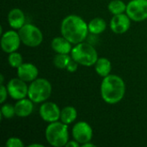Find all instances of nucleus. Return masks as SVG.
I'll list each match as a JSON object with an SVG mask.
<instances>
[{"mask_svg":"<svg viewBox=\"0 0 147 147\" xmlns=\"http://www.w3.org/2000/svg\"><path fill=\"white\" fill-rule=\"evenodd\" d=\"M88 32V24L78 16H67L61 22V34L71 44L83 42V40L87 37Z\"/></svg>","mask_w":147,"mask_h":147,"instance_id":"nucleus-1","label":"nucleus"},{"mask_svg":"<svg viewBox=\"0 0 147 147\" xmlns=\"http://www.w3.org/2000/svg\"><path fill=\"white\" fill-rule=\"evenodd\" d=\"M125 91L126 85L121 77L109 74L103 78L101 84V96L105 102L118 103L123 99Z\"/></svg>","mask_w":147,"mask_h":147,"instance_id":"nucleus-2","label":"nucleus"},{"mask_svg":"<svg viewBox=\"0 0 147 147\" xmlns=\"http://www.w3.org/2000/svg\"><path fill=\"white\" fill-rule=\"evenodd\" d=\"M71 56L76 62L84 66L94 65L98 59L97 52L95 47L84 42L77 44L76 47L71 49Z\"/></svg>","mask_w":147,"mask_h":147,"instance_id":"nucleus-3","label":"nucleus"},{"mask_svg":"<svg viewBox=\"0 0 147 147\" xmlns=\"http://www.w3.org/2000/svg\"><path fill=\"white\" fill-rule=\"evenodd\" d=\"M47 142L55 147L65 146L69 139L68 127L64 122H52L46 128L45 132Z\"/></svg>","mask_w":147,"mask_h":147,"instance_id":"nucleus-4","label":"nucleus"},{"mask_svg":"<svg viewBox=\"0 0 147 147\" xmlns=\"http://www.w3.org/2000/svg\"><path fill=\"white\" fill-rule=\"evenodd\" d=\"M52 93V85L45 78H36L28 86V96L35 103L43 102L49 98Z\"/></svg>","mask_w":147,"mask_h":147,"instance_id":"nucleus-5","label":"nucleus"},{"mask_svg":"<svg viewBox=\"0 0 147 147\" xmlns=\"http://www.w3.org/2000/svg\"><path fill=\"white\" fill-rule=\"evenodd\" d=\"M18 34L22 42L30 47L40 46L43 40V34L40 28L30 23H25L19 29Z\"/></svg>","mask_w":147,"mask_h":147,"instance_id":"nucleus-6","label":"nucleus"},{"mask_svg":"<svg viewBox=\"0 0 147 147\" xmlns=\"http://www.w3.org/2000/svg\"><path fill=\"white\" fill-rule=\"evenodd\" d=\"M127 15L134 22L147 19V0H131L126 9Z\"/></svg>","mask_w":147,"mask_h":147,"instance_id":"nucleus-7","label":"nucleus"},{"mask_svg":"<svg viewBox=\"0 0 147 147\" xmlns=\"http://www.w3.org/2000/svg\"><path fill=\"white\" fill-rule=\"evenodd\" d=\"M72 136L76 141L84 145L87 142H90L93 136V130L87 122L79 121L76 123L72 128Z\"/></svg>","mask_w":147,"mask_h":147,"instance_id":"nucleus-8","label":"nucleus"},{"mask_svg":"<svg viewBox=\"0 0 147 147\" xmlns=\"http://www.w3.org/2000/svg\"><path fill=\"white\" fill-rule=\"evenodd\" d=\"M9 95L15 100H21L25 98L28 93V87L26 82L21 78H12L9 81L7 85Z\"/></svg>","mask_w":147,"mask_h":147,"instance_id":"nucleus-9","label":"nucleus"},{"mask_svg":"<svg viewBox=\"0 0 147 147\" xmlns=\"http://www.w3.org/2000/svg\"><path fill=\"white\" fill-rule=\"evenodd\" d=\"M21 41L18 33L14 30L7 31L2 35L1 47L3 52L10 53L16 52L19 48Z\"/></svg>","mask_w":147,"mask_h":147,"instance_id":"nucleus-10","label":"nucleus"},{"mask_svg":"<svg viewBox=\"0 0 147 147\" xmlns=\"http://www.w3.org/2000/svg\"><path fill=\"white\" fill-rule=\"evenodd\" d=\"M61 110L59 106L52 102L43 103L40 108V115L43 121L52 123L58 121L60 119Z\"/></svg>","mask_w":147,"mask_h":147,"instance_id":"nucleus-11","label":"nucleus"},{"mask_svg":"<svg viewBox=\"0 0 147 147\" xmlns=\"http://www.w3.org/2000/svg\"><path fill=\"white\" fill-rule=\"evenodd\" d=\"M130 17L127 14H118L114 15L110 22L111 30L115 34H124L126 33L131 25Z\"/></svg>","mask_w":147,"mask_h":147,"instance_id":"nucleus-12","label":"nucleus"},{"mask_svg":"<svg viewBox=\"0 0 147 147\" xmlns=\"http://www.w3.org/2000/svg\"><path fill=\"white\" fill-rule=\"evenodd\" d=\"M38 69L32 63H22L17 68V76L25 82H33L37 78Z\"/></svg>","mask_w":147,"mask_h":147,"instance_id":"nucleus-13","label":"nucleus"},{"mask_svg":"<svg viewBox=\"0 0 147 147\" xmlns=\"http://www.w3.org/2000/svg\"><path fill=\"white\" fill-rule=\"evenodd\" d=\"M8 22L12 28L20 29L25 24L24 13L20 9H12L8 15Z\"/></svg>","mask_w":147,"mask_h":147,"instance_id":"nucleus-14","label":"nucleus"},{"mask_svg":"<svg viewBox=\"0 0 147 147\" xmlns=\"http://www.w3.org/2000/svg\"><path fill=\"white\" fill-rule=\"evenodd\" d=\"M33 101L26 98L18 100V102L15 105V110H16V115L19 117H27L30 115L34 109V104Z\"/></svg>","mask_w":147,"mask_h":147,"instance_id":"nucleus-15","label":"nucleus"},{"mask_svg":"<svg viewBox=\"0 0 147 147\" xmlns=\"http://www.w3.org/2000/svg\"><path fill=\"white\" fill-rule=\"evenodd\" d=\"M52 48L57 53H64L68 54L71 52V42L63 37H56L52 40L51 43Z\"/></svg>","mask_w":147,"mask_h":147,"instance_id":"nucleus-16","label":"nucleus"},{"mask_svg":"<svg viewBox=\"0 0 147 147\" xmlns=\"http://www.w3.org/2000/svg\"><path fill=\"white\" fill-rule=\"evenodd\" d=\"M95 68H96V73L99 76L105 78L110 73V71L112 68L111 62L107 58H99L96 63L95 64Z\"/></svg>","mask_w":147,"mask_h":147,"instance_id":"nucleus-17","label":"nucleus"},{"mask_svg":"<svg viewBox=\"0 0 147 147\" xmlns=\"http://www.w3.org/2000/svg\"><path fill=\"white\" fill-rule=\"evenodd\" d=\"M78 116L77 109L72 106H66L65 107L60 113V120L65 124H71L72 123Z\"/></svg>","mask_w":147,"mask_h":147,"instance_id":"nucleus-18","label":"nucleus"},{"mask_svg":"<svg viewBox=\"0 0 147 147\" xmlns=\"http://www.w3.org/2000/svg\"><path fill=\"white\" fill-rule=\"evenodd\" d=\"M106 27H107L106 22L100 17H96V18L92 19L90 22V23L88 24L89 32H90L91 34H102L106 29Z\"/></svg>","mask_w":147,"mask_h":147,"instance_id":"nucleus-19","label":"nucleus"},{"mask_svg":"<svg viewBox=\"0 0 147 147\" xmlns=\"http://www.w3.org/2000/svg\"><path fill=\"white\" fill-rule=\"evenodd\" d=\"M108 8L113 15H118L122 14L126 11L127 5L121 0H113L109 3Z\"/></svg>","mask_w":147,"mask_h":147,"instance_id":"nucleus-20","label":"nucleus"},{"mask_svg":"<svg viewBox=\"0 0 147 147\" xmlns=\"http://www.w3.org/2000/svg\"><path fill=\"white\" fill-rule=\"evenodd\" d=\"M71 56L70 57L68 54L58 53L53 59V64L56 67L59 69H66L70 61L71 60Z\"/></svg>","mask_w":147,"mask_h":147,"instance_id":"nucleus-21","label":"nucleus"},{"mask_svg":"<svg viewBox=\"0 0 147 147\" xmlns=\"http://www.w3.org/2000/svg\"><path fill=\"white\" fill-rule=\"evenodd\" d=\"M9 63L11 67L13 68H18L22 64V57L21 53L17 52H13L10 53L8 58Z\"/></svg>","mask_w":147,"mask_h":147,"instance_id":"nucleus-22","label":"nucleus"},{"mask_svg":"<svg viewBox=\"0 0 147 147\" xmlns=\"http://www.w3.org/2000/svg\"><path fill=\"white\" fill-rule=\"evenodd\" d=\"M16 115L15 106L11 104H4L1 109V116L6 119H10Z\"/></svg>","mask_w":147,"mask_h":147,"instance_id":"nucleus-23","label":"nucleus"},{"mask_svg":"<svg viewBox=\"0 0 147 147\" xmlns=\"http://www.w3.org/2000/svg\"><path fill=\"white\" fill-rule=\"evenodd\" d=\"M6 146L8 147H23L24 144L22 143V140L19 138H16V137H12L9 138L7 142H6Z\"/></svg>","mask_w":147,"mask_h":147,"instance_id":"nucleus-24","label":"nucleus"},{"mask_svg":"<svg viewBox=\"0 0 147 147\" xmlns=\"http://www.w3.org/2000/svg\"><path fill=\"white\" fill-rule=\"evenodd\" d=\"M78 62H76L73 59H71V60L70 61L69 65H67V70L70 71V72H74L76 71V70L78 69Z\"/></svg>","mask_w":147,"mask_h":147,"instance_id":"nucleus-25","label":"nucleus"},{"mask_svg":"<svg viewBox=\"0 0 147 147\" xmlns=\"http://www.w3.org/2000/svg\"><path fill=\"white\" fill-rule=\"evenodd\" d=\"M7 93H8L7 88H5L3 84H1V99H0L1 103H3L5 102L7 98Z\"/></svg>","mask_w":147,"mask_h":147,"instance_id":"nucleus-26","label":"nucleus"},{"mask_svg":"<svg viewBox=\"0 0 147 147\" xmlns=\"http://www.w3.org/2000/svg\"><path fill=\"white\" fill-rule=\"evenodd\" d=\"M81 144H79L78 141H76L75 140H71V141H68L67 144L65 145L66 147H79Z\"/></svg>","mask_w":147,"mask_h":147,"instance_id":"nucleus-27","label":"nucleus"},{"mask_svg":"<svg viewBox=\"0 0 147 147\" xmlns=\"http://www.w3.org/2000/svg\"><path fill=\"white\" fill-rule=\"evenodd\" d=\"M82 146L84 147H94L95 146V145H94V144H91V143H90V142H87V143H85V144H84V145H82Z\"/></svg>","mask_w":147,"mask_h":147,"instance_id":"nucleus-28","label":"nucleus"},{"mask_svg":"<svg viewBox=\"0 0 147 147\" xmlns=\"http://www.w3.org/2000/svg\"><path fill=\"white\" fill-rule=\"evenodd\" d=\"M29 146H30V147H33V146L43 147V146H43V145H40V144H32V145H30Z\"/></svg>","mask_w":147,"mask_h":147,"instance_id":"nucleus-29","label":"nucleus"},{"mask_svg":"<svg viewBox=\"0 0 147 147\" xmlns=\"http://www.w3.org/2000/svg\"><path fill=\"white\" fill-rule=\"evenodd\" d=\"M3 76L1 75V84H3Z\"/></svg>","mask_w":147,"mask_h":147,"instance_id":"nucleus-30","label":"nucleus"}]
</instances>
